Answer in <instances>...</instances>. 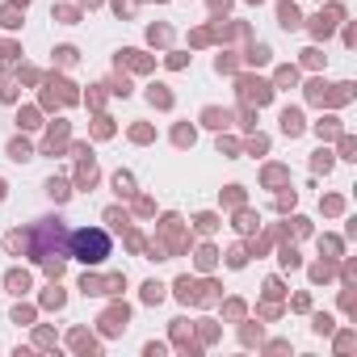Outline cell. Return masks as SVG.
Returning <instances> with one entry per match:
<instances>
[{"label": "cell", "mask_w": 357, "mask_h": 357, "mask_svg": "<svg viewBox=\"0 0 357 357\" xmlns=\"http://www.w3.org/2000/svg\"><path fill=\"white\" fill-rule=\"evenodd\" d=\"M68 257L97 265V261H105V257H109V236H105V231H97V227H80V231H72V236H68Z\"/></svg>", "instance_id": "obj_1"}]
</instances>
